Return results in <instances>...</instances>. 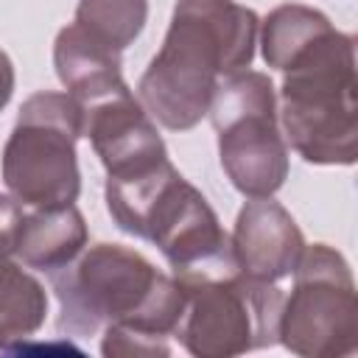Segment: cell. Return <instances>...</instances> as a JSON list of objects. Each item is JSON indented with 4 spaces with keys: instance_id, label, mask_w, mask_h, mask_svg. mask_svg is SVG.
Returning <instances> with one entry per match:
<instances>
[{
    "instance_id": "cell-8",
    "label": "cell",
    "mask_w": 358,
    "mask_h": 358,
    "mask_svg": "<svg viewBox=\"0 0 358 358\" xmlns=\"http://www.w3.org/2000/svg\"><path fill=\"white\" fill-rule=\"evenodd\" d=\"M277 341L302 358H344L358 350L355 280L333 246H305L294 288L280 305Z\"/></svg>"
},
{
    "instance_id": "cell-5",
    "label": "cell",
    "mask_w": 358,
    "mask_h": 358,
    "mask_svg": "<svg viewBox=\"0 0 358 358\" xmlns=\"http://www.w3.org/2000/svg\"><path fill=\"white\" fill-rule=\"evenodd\" d=\"M185 291L176 338L196 358H232L277 341L282 294L232 268L173 274Z\"/></svg>"
},
{
    "instance_id": "cell-6",
    "label": "cell",
    "mask_w": 358,
    "mask_h": 358,
    "mask_svg": "<svg viewBox=\"0 0 358 358\" xmlns=\"http://www.w3.org/2000/svg\"><path fill=\"white\" fill-rule=\"evenodd\" d=\"M78 137V103L67 92H34L20 106L3 148V182L11 199L34 210L76 204L81 193Z\"/></svg>"
},
{
    "instance_id": "cell-14",
    "label": "cell",
    "mask_w": 358,
    "mask_h": 358,
    "mask_svg": "<svg viewBox=\"0 0 358 358\" xmlns=\"http://www.w3.org/2000/svg\"><path fill=\"white\" fill-rule=\"evenodd\" d=\"M145 20L148 0H78L70 25L98 48L120 56L143 34Z\"/></svg>"
},
{
    "instance_id": "cell-2",
    "label": "cell",
    "mask_w": 358,
    "mask_h": 358,
    "mask_svg": "<svg viewBox=\"0 0 358 358\" xmlns=\"http://www.w3.org/2000/svg\"><path fill=\"white\" fill-rule=\"evenodd\" d=\"M257 31V14L235 0H179L165 42L140 78V101L165 129H193L221 81L252 64Z\"/></svg>"
},
{
    "instance_id": "cell-4",
    "label": "cell",
    "mask_w": 358,
    "mask_h": 358,
    "mask_svg": "<svg viewBox=\"0 0 358 358\" xmlns=\"http://www.w3.org/2000/svg\"><path fill=\"white\" fill-rule=\"evenodd\" d=\"M106 210L123 232L151 241L173 274L235 266L218 215L171 159L137 176H106Z\"/></svg>"
},
{
    "instance_id": "cell-13",
    "label": "cell",
    "mask_w": 358,
    "mask_h": 358,
    "mask_svg": "<svg viewBox=\"0 0 358 358\" xmlns=\"http://www.w3.org/2000/svg\"><path fill=\"white\" fill-rule=\"evenodd\" d=\"M48 316L42 282L22 268L14 252L0 249V352L25 344Z\"/></svg>"
},
{
    "instance_id": "cell-17",
    "label": "cell",
    "mask_w": 358,
    "mask_h": 358,
    "mask_svg": "<svg viewBox=\"0 0 358 358\" xmlns=\"http://www.w3.org/2000/svg\"><path fill=\"white\" fill-rule=\"evenodd\" d=\"M14 92V64L6 50H0V109L11 101Z\"/></svg>"
},
{
    "instance_id": "cell-11",
    "label": "cell",
    "mask_w": 358,
    "mask_h": 358,
    "mask_svg": "<svg viewBox=\"0 0 358 358\" xmlns=\"http://www.w3.org/2000/svg\"><path fill=\"white\" fill-rule=\"evenodd\" d=\"M87 238L90 232L76 204L34 210L31 215L20 218L14 255L22 266L53 274L81 255Z\"/></svg>"
},
{
    "instance_id": "cell-7",
    "label": "cell",
    "mask_w": 358,
    "mask_h": 358,
    "mask_svg": "<svg viewBox=\"0 0 358 358\" xmlns=\"http://www.w3.org/2000/svg\"><path fill=\"white\" fill-rule=\"evenodd\" d=\"M210 120L221 168L249 199L274 196L288 179V148L277 126V95L266 73L241 70L221 81Z\"/></svg>"
},
{
    "instance_id": "cell-9",
    "label": "cell",
    "mask_w": 358,
    "mask_h": 358,
    "mask_svg": "<svg viewBox=\"0 0 358 358\" xmlns=\"http://www.w3.org/2000/svg\"><path fill=\"white\" fill-rule=\"evenodd\" d=\"M81 109V137H90L106 176L143 173L168 159V148L131 90H120Z\"/></svg>"
},
{
    "instance_id": "cell-15",
    "label": "cell",
    "mask_w": 358,
    "mask_h": 358,
    "mask_svg": "<svg viewBox=\"0 0 358 358\" xmlns=\"http://www.w3.org/2000/svg\"><path fill=\"white\" fill-rule=\"evenodd\" d=\"M324 28H330V20L310 6H299V3L277 6L263 20V28H260V48H263L266 64L274 70H282L291 62V56L299 53Z\"/></svg>"
},
{
    "instance_id": "cell-12",
    "label": "cell",
    "mask_w": 358,
    "mask_h": 358,
    "mask_svg": "<svg viewBox=\"0 0 358 358\" xmlns=\"http://www.w3.org/2000/svg\"><path fill=\"white\" fill-rule=\"evenodd\" d=\"M53 64L56 76L64 84L67 95L78 106H90L106 95L126 90L120 73V56L98 48L73 25L62 28L53 42Z\"/></svg>"
},
{
    "instance_id": "cell-10",
    "label": "cell",
    "mask_w": 358,
    "mask_h": 358,
    "mask_svg": "<svg viewBox=\"0 0 358 358\" xmlns=\"http://www.w3.org/2000/svg\"><path fill=\"white\" fill-rule=\"evenodd\" d=\"M305 246L308 243L302 238V229L296 227L291 213L271 196L249 199L241 207L235 232L229 238L238 271L249 280L271 285L294 274Z\"/></svg>"
},
{
    "instance_id": "cell-16",
    "label": "cell",
    "mask_w": 358,
    "mask_h": 358,
    "mask_svg": "<svg viewBox=\"0 0 358 358\" xmlns=\"http://www.w3.org/2000/svg\"><path fill=\"white\" fill-rule=\"evenodd\" d=\"M20 204L0 193V249L3 252H14V238H17V227H20Z\"/></svg>"
},
{
    "instance_id": "cell-3",
    "label": "cell",
    "mask_w": 358,
    "mask_h": 358,
    "mask_svg": "<svg viewBox=\"0 0 358 358\" xmlns=\"http://www.w3.org/2000/svg\"><path fill=\"white\" fill-rule=\"evenodd\" d=\"M280 73H285L280 117L294 151L313 165H352L358 157L352 36L330 25Z\"/></svg>"
},
{
    "instance_id": "cell-1",
    "label": "cell",
    "mask_w": 358,
    "mask_h": 358,
    "mask_svg": "<svg viewBox=\"0 0 358 358\" xmlns=\"http://www.w3.org/2000/svg\"><path fill=\"white\" fill-rule=\"evenodd\" d=\"M62 336L101 333L106 358L171 355L185 291L148 257L120 243H95L50 274Z\"/></svg>"
}]
</instances>
